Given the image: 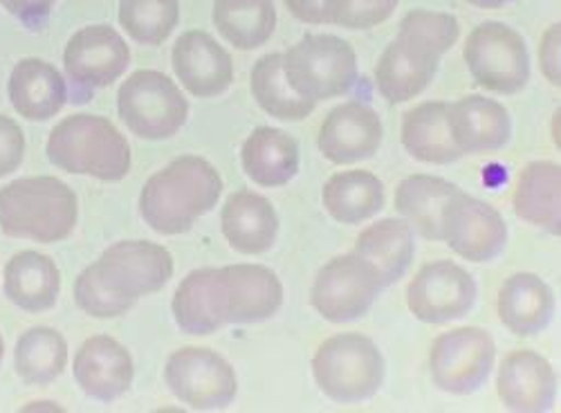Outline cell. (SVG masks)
Instances as JSON below:
<instances>
[{"label": "cell", "mask_w": 561, "mask_h": 413, "mask_svg": "<svg viewBox=\"0 0 561 413\" xmlns=\"http://www.w3.org/2000/svg\"><path fill=\"white\" fill-rule=\"evenodd\" d=\"M554 314V297L543 279L533 272L512 274L499 290L501 324L519 337L541 333Z\"/></svg>", "instance_id": "25"}, {"label": "cell", "mask_w": 561, "mask_h": 413, "mask_svg": "<svg viewBox=\"0 0 561 413\" xmlns=\"http://www.w3.org/2000/svg\"><path fill=\"white\" fill-rule=\"evenodd\" d=\"M214 25L237 50H256L276 27L272 0H216Z\"/></svg>", "instance_id": "33"}, {"label": "cell", "mask_w": 561, "mask_h": 413, "mask_svg": "<svg viewBox=\"0 0 561 413\" xmlns=\"http://www.w3.org/2000/svg\"><path fill=\"white\" fill-rule=\"evenodd\" d=\"M117 111L142 140H169L190 117V104L175 81L158 70H137L119 88Z\"/></svg>", "instance_id": "8"}, {"label": "cell", "mask_w": 561, "mask_h": 413, "mask_svg": "<svg viewBox=\"0 0 561 413\" xmlns=\"http://www.w3.org/2000/svg\"><path fill=\"white\" fill-rule=\"evenodd\" d=\"M175 324L190 335H211L229 324V288L222 267H201L184 277L173 297Z\"/></svg>", "instance_id": "17"}, {"label": "cell", "mask_w": 561, "mask_h": 413, "mask_svg": "<svg viewBox=\"0 0 561 413\" xmlns=\"http://www.w3.org/2000/svg\"><path fill=\"white\" fill-rule=\"evenodd\" d=\"M353 252L376 267L385 288H389L404 277L413 261V227L407 220L385 218L364 229Z\"/></svg>", "instance_id": "29"}, {"label": "cell", "mask_w": 561, "mask_h": 413, "mask_svg": "<svg viewBox=\"0 0 561 413\" xmlns=\"http://www.w3.org/2000/svg\"><path fill=\"white\" fill-rule=\"evenodd\" d=\"M462 59L479 85L499 95H517L530 79V55L517 30L488 21L467 36Z\"/></svg>", "instance_id": "9"}, {"label": "cell", "mask_w": 561, "mask_h": 413, "mask_svg": "<svg viewBox=\"0 0 561 413\" xmlns=\"http://www.w3.org/2000/svg\"><path fill=\"white\" fill-rule=\"evenodd\" d=\"M321 200L342 225H357L382 211L385 185L370 171H340L323 185Z\"/></svg>", "instance_id": "32"}, {"label": "cell", "mask_w": 561, "mask_h": 413, "mask_svg": "<svg viewBox=\"0 0 561 413\" xmlns=\"http://www.w3.org/2000/svg\"><path fill=\"white\" fill-rule=\"evenodd\" d=\"M460 192L454 182L438 175L415 173L404 177L396 190V209L430 241H443L440 220L449 198Z\"/></svg>", "instance_id": "31"}, {"label": "cell", "mask_w": 561, "mask_h": 413, "mask_svg": "<svg viewBox=\"0 0 561 413\" xmlns=\"http://www.w3.org/2000/svg\"><path fill=\"white\" fill-rule=\"evenodd\" d=\"M284 72L295 93L317 104L348 93L357 81V57L335 34H306L284 55Z\"/></svg>", "instance_id": "7"}, {"label": "cell", "mask_w": 561, "mask_h": 413, "mask_svg": "<svg viewBox=\"0 0 561 413\" xmlns=\"http://www.w3.org/2000/svg\"><path fill=\"white\" fill-rule=\"evenodd\" d=\"M496 391L510 411L541 413L554 402L557 376L543 355L522 348L503 359L496 378Z\"/></svg>", "instance_id": "19"}, {"label": "cell", "mask_w": 561, "mask_h": 413, "mask_svg": "<svg viewBox=\"0 0 561 413\" xmlns=\"http://www.w3.org/2000/svg\"><path fill=\"white\" fill-rule=\"evenodd\" d=\"M171 277L173 256L167 248L149 241H122L79 274L75 301L90 317L115 319L128 312L139 297L162 290Z\"/></svg>", "instance_id": "1"}, {"label": "cell", "mask_w": 561, "mask_h": 413, "mask_svg": "<svg viewBox=\"0 0 561 413\" xmlns=\"http://www.w3.org/2000/svg\"><path fill=\"white\" fill-rule=\"evenodd\" d=\"M61 290V274L57 263L34 250L19 252L5 267V295L27 312L50 310Z\"/></svg>", "instance_id": "27"}, {"label": "cell", "mask_w": 561, "mask_h": 413, "mask_svg": "<svg viewBox=\"0 0 561 413\" xmlns=\"http://www.w3.org/2000/svg\"><path fill=\"white\" fill-rule=\"evenodd\" d=\"M467 3L474 8H481V10H499V8L507 5L510 0H467Z\"/></svg>", "instance_id": "42"}, {"label": "cell", "mask_w": 561, "mask_h": 413, "mask_svg": "<svg viewBox=\"0 0 561 413\" xmlns=\"http://www.w3.org/2000/svg\"><path fill=\"white\" fill-rule=\"evenodd\" d=\"M75 380L88 398L113 402L133 385V359L117 340L95 335L75 355Z\"/></svg>", "instance_id": "20"}, {"label": "cell", "mask_w": 561, "mask_h": 413, "mask_svg": "<svg viewBox=\"0 0 561 413\" xmlns=\"http://www.w3.org/2000/svg\"><path fill=\"white\" fill-rule=\"evenodd\" d=\"M385 284L378 269L362 256L346 254L325 263L312 284V306L314 310L333 324L362 319L380 292Z\"/></svg>", "instance_id": "10"}, {"label": "cell", "mask_w": 561, "mask_h": 413, "mask_svg": "<svg viewBox=\"0 0 561 413\" xmlns=\"http://www.w3.org/2000/svg\"><path fill=\"white\" fill-rule=\"evenodd\" d=\"M477 284L472 274L454 261H434L420 269L407 288L411 314L425 324H447L472 310Z\"/></svg>", "instance_id": "15"}, {"label": "cell", "mask_w": 561, "mask_h": 413, "mask_svg": "<svg viewBox=\"0 0 561 413\" xmlns=\"http://www.w3.org/2000/svg\"><path fill=\"white\" fill-rule=\"evenodd\" d=\"M25 156V135L21 126L0 115V177L14 173Z\"/></svg>", "instance_id": "38"}, {"label": "cell", "mask_w": 561, "mask_h": 413, "mask_svg": "<svg viewBox=\"0 0 561 413\" xmlns=\"http://www.w3.org/2000/svg\"><path fill=\"white\" fill-rule=\"evenodd\" d=\"M317 145L323 158L333 164L368 160L382 145L380 115L362 102H346L323 119Z\"/></svg>", "instance_id": "16"}, {"label": "cell", "mask_w": 561, "mask_h": 413, "mask_svg": "<svg viewBox=\"0 0 561 413\" xmlns=\"http://www.w3.org/2000/svg\"><path fill=\"white\" fill-rule=\"evenodd\" d=\"M443 241L472 263L494 261L507 243V225L488 203L456 192L443 209Z\"/></svg>", "instance_id": "14"}, {"label": "cell", "mask_w": 561, "mask_h": 413, "mask_svg": "<svg viewBox=\"0 0 561 413\" xmlns=\"http://www.w3.org/2000/svg\"><path fill=\"white\" fill-rule=\"evenodd\" d=\"M385 357L376 342L359 333L325 340L312 357L317 387L335 402L355 404L376 395L385 382Z\"/></svg>", "instance_id": "6"}, {"label": "cell", "mask_w": 561, "mask_h": 413, "mask_svg": "<svg viewBox=\"0 0 561 413\" xmlns=\"http://www.w3.org/2000/svg\"><path fill=\"white\" fill-rule=\"evenodd\" d=\"M494 357L496 344L488 331L479 326L454 329L432 344V380L445 393L470 395L490 378Z\"/></svg>", "instance_id": "11"}, {"label": "cell", "mask_w": 561, "mask_h": 413, "mask_svg": "<svg viewBox=\"0 0 561 413\" xmlns=\"http://www.w3.org/2000/svg\"><path fill=\"white\" fill-rule=\"evenodd\" d=\"M3 355H5V342L0 337V362H3Z\"/></svg>", "instance_id": "43"}, {"label": "cell", "mask_w": 561, "mask_h": 413, "mask_svg": "<svg viewBox=\"0 0 561 413\" xmlns=\"http://www.w3.org/2000/svg\"><path fill=\"white\" fill-rule=\"evenodd\" d=\"M398 0H323L325 23L346 30H370L391 19Z\"/></svg>", "instance_id": "37"}, {"label": "cell", "mask_w": 561, "mask_h": 413, "mask_svg": "<svg viewBox=\"0 0 561 413\" xmlns=\"http://www.w3.org/2000/svg\"><path fill=\"white\" fill-rule=\"evenodd\" d=\"M220 225L229 245L248 256L267 252L278 234V216L272 203L248 190L227 198Z\"/></svg>", "instance_id": "23"}, {"label": "cell", "mask_w": 561, "mask_h": 413, "mask_svg": "<svg viewBox=\"0 0 561 413\" xmlns=\"http://www.w3.org/2000/svg\"><path fill=\"white\" fill-rule=\"evenodd\" d=\"M178 0H119V23L142 45H162L178 27Z\"/></svg>", "instance_id": "36"}, {"label": "cell", "mask_w": 561, "mask_h": 413, "mask_svg": "<svg viewBox=\"0 0 561 413\" xmlns=\"http://www.w3.org/2000/svg\"><path fill=\"white\" fill-rule=\"evenodd\" d=\"M229 288V324H259L284 306V284L265 265H225Z\"/></svg>", "instance_id": "22"}, {"label": "cell", "mask_w": 561, "mask_h": 413, "mask_svg": "<svg viewBox=\"0 0 561 413\" xmlns=\"http://www.w3.org/2000/svg\"><path fill=\"white\" fill-rule=\"evenodd\" d=\"M173 70L194 97L209 100L222 95L233 81L229 53L203 30L182 34L173 45Z\"/></svg>", "instance_id": "18"}, {"label": "cell", "mask_w": 561, "mask_h": 413, "mask_svg": "<svg viewBox=\"0 0 561 413\" xmlns=\"http://www.w3.org/2000/svg\"><path fill=\"white\" fill-rule=\"evenodd\" d=\"M130 64L126 41L111 25H88L66 45L64 66L75 102H85L95 90L117 81Z\"/></svg>", "instance_id": "13"}, {"label": "cell", "mask_w": 561, "mask_h": 413, "mask_svg": "<svg viewBox=\"0 0 561 413\" xmlns=\"http://www.w3.org/2000/svg\"><path fill=\"white\" fill-rule=\"evenodd\" d=\"M171 393L196 411L225 409L239 391L237 374L216 351L186 346L175 351L164 369Z\"/></svg>", "instance_id": "12"}, {"label": "cell", "mask_w": 561, "mask_h": 413, "mask_svg": "<svg viewBox=\"0 0 561 413\" xmlns=\"http://www.w3.org/2000/svg\"><path fill=\"white\" fill-rule=\"evenodd\" d=\"M402 145L407 153L425 164H451L462 158L456 147L445 102H425L404 115Z\"/></svg>", "instance_id": "30"}, {"label": "cell", "mask_w": 561, "mask_h": 413, "mask_svg": "<svg viewBox=\"0 0 561 413\" xmlns=\"http://www.w3.org/2000/svg\"><path fill=\"white\" fill-rule=\"evenodd\" d=\"M250 85L259 106L270 117H276V119L299 122V119H306L317 106L314 102L295 93L293 85L286 79L284 55L280 53L265 55L254 64Z\"/></svg>", "instance_id": "34"}, {"label": "cell", "mask_w": 561, "mask_h": 413, "mask_svg": "<svg viewBox=\"0 0 561 413\" xmlns=\"http://www.w3.org/2000/svg\"><path fill=\"white\" fill-rule=\"evenodd\" d=\"M456 16L430 10H413L402 23L396 41L382 53L376 68L380 95L389 104H404L425 93L434 81L440 57L458 41Z\"/></svg>", "instance_id": "2"}, {"label": "cell", "mask_w": 561, "mask_h": 413, "mask_svg": "<svg viewBox=\"0 0 561 413\" xmlns=\"http://www.w3.org/2000/svg\"><path fill=\"white\" fill-rule=\"evenodd\" d=\"M48 160L75 175L119 182L130 171V147L119 128L100 115H70L48 137Z\"/></svg>", "instance_id": "5"}, {"label": "cell", "mask_w": 561, "mask_h": 413, "mask_svg": "<svg viewBox=\"0 0 561 413\" xmlns=\"http://www.w3.org/2000/svg\"><path fill=\"white\" fill-rule=\"evenodd\" d=\"M222 194V177L198 156H182L147 180L139 214L158 234L178 237L209 214Z\"/></svg>", "instance_id": "3"}, {"label": "cell", "mask_w": 561, "mask_h": 413, "mask_svg": "<svg viewBox=\"0 0 561 413\" xmlns=\"http://www.w3.org/2000/svg\"><path fill=\"white\" fill-rule=\"evenodd\" d=\"M447 122L460 153H490L510 142L512 119L503 104L483 95H467L447 104Z\"/></svg>", "instance_id": "21"}, {"label": "cell", "mask_w": 561, "mask_h": 413, "mask_svg": "<svg viewBox=\"0 0 561 413\" xmlns=\"http://www.w3.org/2000/svg\"><path fill=\"white\" fill-rule=\"evenodd\" d=\"M77 196L59 177H21L0 190V229L12 239L66 241L77 225Z\"/></svg>", "instance_id": "4"}, {"label": "cell", "mask_w": 561, "mask_h": 413, "mask_svg": "<svg viewBox=\"0 0 561 413\" xmlns=\"http://www.w3.org/2000/svg\"><path fill=\"white\" fill-rule=\"evenodd\" d=\"M286 8L295 19L310 25H323L325 12H323V0H284Z\"/></svg>", "instance_id": "41"}, {"label": "cell", "mask_w": 561, "mask_h": 413, "mask_svg": "<svg viewBox=\"0 0 561 413\" xmlns=\"http://www.w3.org/2000/svg\"><path fill=\"white\" fill-rule=\"evenodd\" d=\"M68 364V344L61 333L36 326L21 335L14 351V366L23 382L45 387L53 385Z\"/></svg>", "instance_id": "35"}, {"label": "cell", "mask_w": 561, "mask_h": 413, "mask_svg": "<svg viewBox=\"0 0 561 413\" xmlns=\"http://www.w3.org/2000/svg\"><path fill=\"white\" fill-rule=\"evenodd\" d=\"M241 162L259 187H284L299 173V145L286 130L261 126L245 140Z\"/></svg>", "instance_id": "26"}, {"label": "cell", "mask_w": 561, "mask_h": 413, "mask_svg": "<svg viewBox=\"0 0 561 413\" xmlns=\"http://www.w3.org/2000/svg\"><path fill=\"white\" fill-rule=\"evenodd\" d=\"M10 102L30 122L55 117L68 102V85L61 72L43 59H23L10 77Z\"/></svg>", "instance_id": "24"}, {"label": "cell", "mask_w": 561, "mask_h": 413, "mask_svg": "<svg viewBox=\"0 0 561 413\" xmlns=\"http://www.w3.org/2000/svg\"><path fill=\"white\" fill-rule=\"evenodd\" d=\"M514 211L546 232L561 234V169L554 162H530L514 190Z\"/></svg>", "instance_id": "28"}, {"label": "cell", "mask_w": 561, "mask_h": 413, "mask_svg": "<svg viewBox=\"0 0 561 413\" xmlns=\"http://www.w3.org/2000/svg\"><path fill=\"white\" fill-rule=\"evenodd\" d=\"M559 48H561V25H550L548 32L543 34V41H541V48H539V66H541V72L543 77L552 83V85H561V55H559Z\"/></svg>", "instance_id": "39"}, {"label": "cell", "mask_w": 561, "mask_h": 413, "mask_svg": "<svg viewBox=\"0 0 561 413\" xmlns=\"http://www.w3.org/2000/svg\"><path fill=\"white\" fill-rule=\"evenodd\" d=\"M55 3L57 0H0V5L27 25L43 23L53 12Z\"/></svg>", "instance_id": "40"}]
</instances>
